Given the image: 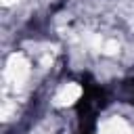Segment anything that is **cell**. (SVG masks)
Wrapping results in <instances>:
<instances>
[{
  "instance_id": "6da1fadb",
  "label": "cell",
  "mask_w": 134,
  "mask_h": 134,
  "mask_svg": "<svg viewBox=\"0 0 134 134\" xmlns=\"http://www.w3.org/2000/svg\"><path fill=\"white\" fill-rule=\"evenodd\" d=\"M80 134H134V100L115 96L96 103Z\"/></svg>"
}]
</instances>
